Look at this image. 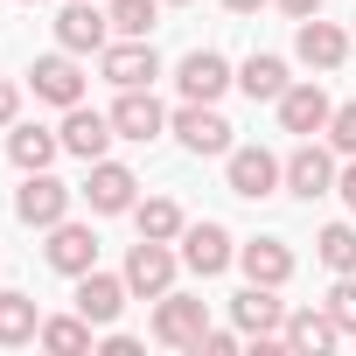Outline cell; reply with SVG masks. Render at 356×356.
<instances>
[{
  "mask_svg": "<svg viewBox=\"0 0 356 356\" xmlns=\"http://www.w3.org/2000/svg\"><path fill=\"white\" fill-rule=\"evenodd\" d=\"M105 42H112V15L98 8V0H70V8H56V49L98 56Z\"/></svg>",
  "mask_w": 356,
  "mask_h": 356,
  "instance_id": "cell-10",
  "label": "cell"
},
{
  "mask_svg": "<svg viewBox=\"0 0 356 356\" xmlns=\"http://www.w3.org/2000/svg\"><path fill=\"white\" fill-rule=\"evenodd\" d=\"M126 300H133V286H126V273H77V314L91 321V328H112L119 314H126Z\"/></svg>",
  "mask_w": 356,
  "mask_h": 356,
  "instance_id": "cell-14",
  "label": "cell"
},
{
  "mask_svg": "<svg viewBox=\"0 0 356 356\" xmlns=\"http://www.w3.org/2000/svg\"><path fill=\"white\" fill-rule=\"evenodd\" d=\"M29 91H35L42 105H56V112L84 105V70H77V56H70V49L35 56V63H29Z\"/></svg>",
  "mask_w": 356,
  "mask_h": 356,
  "instance_id": "cell-9",
  "label": "cell"
},
{
  "mask_svg": "<svg viewBox=\"0 0 356 356\" xmlns=\"http://www.w3.org/2000/svg\"><path fill=\"white\" fill-rule=\"evenodd\" d=\"M35 342L56 349V356H77V349H91V321H84V314H56V321H42Z\"/></svg>",
  "mask_w": 356,
  "mask_h": 356,
  "instance_id": "cell-28",
  "label": "cell"
},
{
  "mask_svg": "<svg viewBox=\"0 0 356 356\" xmlns=\"http://www.w3.org/2000/svg\"><path fill=\"white\" fill-rule=\"evenodd\" d=\"M77 196L91 203V217H133V203H140V175H133L126 161H91V175H84Z\"/></svg>",
  "mask_w": 356,
  "mask_h": 356,
  "instance_id": "cell-4",
  "label": "cell"
},
{
  "mask_svg": "<svg viewBox=\"0 0 356 356\" xmlns=\"http://www.w3.org/2000/svg\"><path fill=\"white\" fill-rule=\"evenodd\" d=\"M238 273L259 280V286H286V280H293V252H286V238H245V245H238Z\"/></svg>",
  "mask_w": 356,
  "mask_h": 356,
  "instance_id": "cell-20",
  "label": "cell"
},
{
  "mask_svg": "<svg viewBox=\"0 0 356 356\" xmlns=\"http://www.w3.org/2000/svg\"><path fill=\"white\" fill-rule=\"evenodd\" d=\"M286 84H293V77H286V56H273V49H252V56L238 63V91H245L252 105H259V98H266V105H280V91H286Z\"/></svg>",
  "mask_w": 356,
  "mask_h": 356,
  "instance_id": "cell-22",
  "label": "cell"
},
{
  "mask_svg": "<svg viewBox=\"0 0 356 356\" xmlns=\"http://www.w3.org/2000/svg\"><path fill=\"white\" fill-rule=\"evenodd\" d=\"M335 196H342V210L356 217V154H349V161H342V175H335Z\"/></svg>",
  "mask_w": 356,
  "mask_h": 356,
  "instance_id": "cell-33",
  "label": "cell"
},
{
  "mask_svg": "<svg viewBox=\"0 0 356 356\" xmlns=\"http://www.w3.org/2000/svg\"><path fill=\"white\" fill-rule=\"evenodd\" d=\"M56 133H63V154H77L84 168H91V161H105V147L119 140V133H112V112H91V105H70Z\"/></svg>",
  "mask_w": 356,
  "mask_h": 356,
  "instance_id": "cell-18",
  "label": "cell"
},
{
  "mask_svg": "<svg viewBox=\"0 0 356 356\" xmlns=\"http://www.w3.org/2000/svg\"><path fill=\"white\" fill-rule=\"evenodd\" d=\"M231 321H238V335H280V321H286V300H280V286H259V280H245V286L231 293Z\"/></svg>",
  "mask_w": 356,
  "mask_h": 356,
  "instance_id": "cell-19",
  "label": "cell"
},
{
  "mask_svg": "<svg viewBox=\"0 0 356 356\" xmlns=\"http://www.w3.org/2000/svg\"><path fill=\"white\" fill-rule=\"evenodd\" d=\"M203 328H210V307L196 300V293H161L154 300V342H168V349H196L203 342Z\"/></svg>",
  "mask_w": 356,
  "mask_h": 356,
  "instance_id": "cell-7",
  "label": "cell"
},
{
  "mask_svg": "<svg viewBox=\"0 0 356 356\" xmlns=\"http://www.w3.org/2000/svg\"><path fill=\"white\" fill-rule=\"evenodd\" d=\"M314 259H321L328 273H356V224H321Z\"/></svg>",
  "mask_w": 356,
  "mask_h": 356,
  "instance_id": "cell-26",
  "label": "cell"
},
{
  "mask_svg": "<svg viewBox=\"0 0 356 356\" xmlns=\"http://www.w3.org/2000/svg\"><path fill=\"white\" fill-rule=\"evenodd\" d=\"M168 0H105V15H112V35H154Z\"/></svg>",
  "mask_w": 356,
  "mask_h": 356,
  "instance_id": "cell-27",
  "label": "cell"
},
{
  "mask_svg": "<svg viewBox=\"0 0 356 356\" xmlns=\"http://www.w3.org/2000/svg\"><path fill=\"white\" fill-rule=\"evenodd\" d=\"M224 182H231V196L266 203V196L286 189V161H280L273 147H231V154H224Z\"/></svg>",
  "mask_w": 356,
  "mask_h": 356,
  "instance_id": "cell-1",
  "label": "cell"
},
{
  "mask_svg": "<svg viewBox=\"0 0 356 356\" xmlns=\"http://www.w3.org/2000/svg\"><path fill=\"white\" fill-rule=\"evenodd\" d=\"M231 84H238V70L224 63V49H189L182 63H175V91H182V98H203V105H217Z\"/></svg>",
  "mask_w": 356,
  "mask_h": 356,
  "instance_id": "cell-12",
  "label": "cell"
},
{
  "mask_svg": "<svg viewBox=\"0 0 356 356\" xmlns=\"http://www.w3.org/2000/svg\"><path fill=\"white\" fill-rule=\"evenodd\" d=\"M280 15H293V22H307V15H321V0H273Z\"/></svg>",
  "mask_w": 356,
  "mask_h": 356,
  "instance_id": "cell-35",
  "label": "cell"
},
{
  "mask_svg": "<svg viewBox=\"0 0 356 356\" xmlns=\"http://www.w3.org/2000/svg\"><path fill=\"white\" fill-rule=\"evenodd\" d=\"M280 342H286V349H300V356H307V349H335V342H342V321H335L328 307H286Z\"/></svg>",
  "mask_w": 356,
  "mask_h": 356,
  "instance_id": "cell-21",
  "label": "cell"
},
{
  "mask_svg": "<svg viewBox=\"0 0 356 356\" xmlns=\"http://www.w3.org/2000/svg\"><path fill=\"white\" fill-rule=\"evenodd\" d=\"M56 154H63V133H49V126H8V161L22 168V175H35V168H56Z\"/></svg>",
  "mask_w": 356,
  "mask_h": 356,
  "instance_id": "cell-23",
  "label": "cell"
},
{
  "mask_svg": "<svg viewBox=\"0 0 356 356\" xmlns=\"http://www.w3.org/2000/svg\"><path fill=\"white\" fill-rule=\"evenodd\" d=\"M140 349V335H126V328H105V356H133Z\"/></svg>",
  "mask_w": 356,
  "mask_h": 356,
  "instance_id": "cell-34",
  "label": "cell"
},
{
  "mask_svg": "<svg viewBox=\"0 0 356 356\" xmlns=\"http://www.w3.org/2000/svg\"><path fill=\"white\" fill-rule=\"evenodd\" d=\"M328 147H335V154H342V161H349V154H356V98H349V105H335V112H328Z\"/></svg>",
  "mask_w": 356,
  "mask_h": 356,
  "instance_id": "cell-29",
  "label": "cell"
},
{
  "mask_svg": "<svg viewBox=\"0 0 356 356\" xmlns=\"http://www.w3.org/2000/svg\"><path fill=\"white\" fill-rule=\"evenodd\" d=\"M196 356H238V328H203Z\"/></svg>",
  "mask_w": 356,
  "mask_h": 356,
  "instance_id": "cell-31",
  "label": "cell"
},
{
  "mask_svg": "<svg viewBox=\"0 0 356 356\" xmlns=\"http://www.w3.org/2000/svg\"><path fill=\"white\" fill-rule=\"evenodd\" d=\"M293 56H300L307 70H342V56H349V29L307 15V22H293Z\"/></svg>",
  "mask_w": 356,
  "mask_h": 356,
  "instance_id": "cell-15",
  "label": "cell"
},
{
  "mask_svg": "<svg viewBox=\"0 0 356 356\" xmlns=\"http://www.w3.org/2000/svg\"><path fill=\"white\" fill-rule=\"evenodd\" d=\"M328 314L342 321V335H356V273H335V293H328Z\"/></svg>",
  "mask_w": 356,
  "mask_h": 356,
  "instance_id": "cell-30",
  "label": "cell"
},
{
  "mask_svg": "<svg viewBox=\"0 0 356 356\" xmlns=\"http://www.w3.org/2000/svg\"><path fill=\"white\" fill-rule=\"evenodd\" d=\"M112 133H119V140H140V147L168 133V105L154 98V84H147V91H119V105H112Z\"/></svg>",
  "mask_w": 356,
  "mask_h": 356,
  "instance_id": "cell-17",
  "label": "cell"
},
{
  "mask_svg": "<svg viewBox=\"0 0 356 356\" xmlns=\"http://www.w3.org/2000/svg\"><path fill=\"white\" fill-rule=\"evenodd\" d=\"M70 182H56L49 168H35V175H22V189H15V217L29 224V231H49V224H63L70 217Z\"/></svg>",
  "mask_w": 356,
  "mask_h": 356,
  "instance_id": "cell-5",
  "label": "cell"
},
{
  "mask_svg": "<svg viewBox=\"0 0 356 356\" xmlns=\"http://www.w3.org/2000/svg\"><path fill=\"white\" fill-rule=\"evenodd\" d=\"M42 259H49V273L77 280V273H91V266H98V231H91V224H77V217H63V224H49Z\"/></svg>",
  "mask_w": 356,
  "mask_h": 356,
  "instance_id": "cell-13",
  "label": "cell"
},
{
  "mask_svg": "<svg viewBox=\"0 0 356 356\" xmlns=\"http://www.w3.org/2000/svg\"><path fill=\"white\" fill-rule=\"evenodd\" d=\"M15 119H22V84L0 77V126H15Z\"/></svg>",
  "mask_w": 356,
  "mask_h": 356,
  "instance_id": "cell-32",
  "label": "cell"
},
{
  "mask_svg": "<svg viewBox=\"0 0 356 356\" xmlns=\"http://www.w3.org/2000/svg\"><path fill=\"white\" fill-rule=\"evenodd\" d=\"M224 8H231V15H259V8H266V0H224Z\"/></svg>",
  "mask_w": 356,
  "mask_h": 356,
  "instance_id": "cell-36",
  "label": "cell"
},
{
  "mask_svg": "<svg viewBox=\"0 0 356 356\" xmlns=\"http://www.w3.org/2000/svg\"><path fill=\"white\" fill-rule=\"evenodd\" d=\"M168 133L182 140L196 161H210V154H231V119L217 112V105H203V98H182L168 112Z\"/></svg>",
  "mask_w": 356,
  "mask_h": 356,
  "instance_id": "cell-2",
  "label": "cell"
},
{
  "mask_svg": "<svg viewBox=\"0 0 356 356\" xmlns=\"http://www.w3.org/2000/svg\"><path fill=\"white\" fill-rule=\"evenodd\" d=\"M182 266H189L196 280H217V273H231V266H238V238H231L224 224H210V217H203V224H189V231H182Z\"/></svg>",
  "mask_w": 356,
  "mask_h": 356,
  "instance_id": "cell-11",
  "label": "cell"
},
{
  "mask_svg": "<svg viewBox=\"0 0 356 356\" xmlns=\"http://www.w3.org/2000/svg\"><path fill=\"white\" fill-rule=\"evenodd\" d=\"M133 224H140V238H161V245H182V231H189V217H182L175 196H140Z\"/></svg>",
  "mask_w": 356,
  "mask_h": 356,
  "instance_id": "cell-25",
  "label": "cell"
},
{
  "mask_svg": "<svg viewBox=\"0 0 356 356\" xmlns=\"http://www.w3.org/2000/svg\"><path fill=\"white\" fill-rule=\"evenodd\" d=\"M328 112H335V98L307 77V84H286L280 91V126L286 133H300V140H314V133H328Z\"/></svg>",
  "mask_w": 356,
  "mask_h": 356,
  "instance_id": "cell-16",
  "label": "cell"
},
{
  "mask_svg": "<svg viewBox=\"0 0 356 356\" xmlns=\"http://www.w3.org/2000/svg\"><path fill=\"white\" fill-rule=\"evenodd\" d=\"M126 286L140 293V300H161L168 286H175V273H182V252H175V245H161V238H140L133 252H126Z\"/></svg>",
  "mask_w": 356,
  "mask_h": 356,
  "instance_id": "cell-6",
  "label": "cell"
},
{
  "mask_svg": "<svg viewBox=\"0 0 356 356\" xmlns=\"http://www.w3.org/2000/svg\"><path fill=\"white\" fill-rule=\"evenodd\" d=\"M42 335V307L35 293H15V286H0V349H22Z\"/></svg>",
  "mask_w": 356,
  "mask_h": 356,
  "instance_id": "cell-24",
  "label": "cell"
},
{
  "mask_svg": "<svg viewBox=\"0 0 356 356\" xmlns=\"http://www.w3.org/2000/svg\"><path fill=\"white\" fill-rule=\"evenodd\" d=\"M335 175H342L335 147H321V140H300V147L286 154V196H300V203H314V196H335Z\"/></svg>",
  "mask_w": 356,
  "mask_h": 356,
  "instance_id": "cell-8",
  "label": "cell"
},
{
  "mask_svg": "<svg viewBox=\"0 0 356 356\" xmlns=\"http://www.w3.org/2000/svg\"><path fill=\"white\" fill-rule=\"evenodd\" d=\"M98 70H105V84H119V91H147V84L161 77V56H154L147 35H112V42L98 49Z\"/></svg>",
  "mask_w": 356,
  "mask_h": 356,
  "instance_id": "cell-3",
  "label": "cell"
},
{
  "mask_svg": "<svg viewBox=\"0 0 356 356\" xmlns=\"http://www.w3.org/2000/svg\"><path fill=\"white\" fill-rule=\"evenodd\" d=\"M168 8H189V0H168Z\"/></svg>",
  "mask_w": 356,
  "mask_h": 356,
  "instance_id": "cell-37",
  "label": "cell"
}]
</instances>
